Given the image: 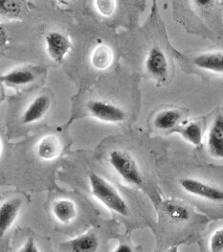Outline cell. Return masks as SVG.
<instances>
[{"label": "cell", "instance_id": "obj_22", "mask_svg": "<svg viewBox=\"0 0 223 252\" xmlns=\"http://www.w3.org/2000/svg\"><path fill=\"white\" fill-rule=\"evenodd\" d=\"M20 252H38L39 250L37 249V246L35 243V241L32 238H29L25 244L22 246L19 250Z\"/></svg>", "mask_w": 223, "mask_h": 252}, {"label": "cell", "instance_id": "obj_19", "mask_svg": "<svg viewBox=\"0 0 223 252\" xmlns=\"http://www.w3.org/2000/svg\"><path fill=\"white\" fill-rule=\"evenodd\" d=\"M0 12L4 17H18L21 13L20 2L19 0H0Z\"/></svg>", "mask_w": 223, "mask_h": 252}, {"label": "cell", "instance_id": "obj_11", "mask_svg": "<svg viewBox=\"0 0 223 252\" xmlns=\"http://www.w3.org/2000/svg\"><path fill=\"white\" fill-rule=\"evenodd\" d=\"M194 64L206 71L223 74V52H210L198 55L193 60Z\"/></svg>", "mask_w": 223, "mask_h": 252}, {"label": "cell", "instance_id": "obj_15", "mask_svg": "<svg viewBox=\"0 0 223 252\" xmlns=\"http://www.w3.org/2000/svg\"><path fill=\"white\" fill-rule=\"evenodd\" d=\"M113 53L107 45H100L95 48L91 55V63L96 69L105 70L112 65Z\"/></svg>", "mask_w": 223, "mask_h": 252}, {"label": "cell", "instance_id": "obj_23", "mask_svg": "<svg viewBox=\"0 0 223 252\" xmlns=\"http://www.w3.org/2000/svg\"><path fill=\"white\" fill-rule=\"evenodd\" d=\"M193 2L195 5V7H197L198 9L205 10L212 7L215 0H193Z\"/></svg>", "mask_w": 223, "mask_h": 252}, {"label": "cell", "instance_id": "obj_12", "mask_svg": "<svg viewBox=\"0 0 223 252\" xmlns=\"http://www.w3.org/2000/svg\"><path fill=\"white\" fill-rule=\"evenodd\" d=\"M52 212L56 220L64 224L71 223L78 215L74 201L69 198H59L52 205Z\"/></svg>", "mask_w": 223, "mask_h": 252}, {"label": "cell", "instance_id": "obj_10", "mask_svg": "<svg viewBox=\"0 0 223 252\" xmlns=\"http://www.w3.org/2000/svg\"><path fill=\"white\" fill-rule=\"evenodd\" d=\"M61 142L56 135H46L37 145V157L46 161L56 159L61 153Z\"/></svg>", "mask_w": 223, "mask_h": 252}, {"label": "cell", "instance_id": "obj_6", "mask_svg": "<svg viewBox=\"0 0 223 252\" xmlns=\"http://www.w3.org/2000/svg\"><path fill=\"white\" fill-rule=\"evenodd\" d=\"M47 53L56 63H62L71 49V41L65 34L52 31L45 36Z\"/></svg>", "mask_w": 223, "mask_h": 252}, {"label": "cell", "instance_id": "obj_14", "mask_svg": "<svg viewBox=\"0 0 223 252\" xmlns=\"http://www.w3.org/2000/svg\"><path fill=\"white\" fill-rule=\"evenodd\" d=\"M181 119V113L177 109H165L154 118L153 124L160 130H169L176 126Z\"/></svg>", "mask_w": 223, "mask_h": 252}, {"label": "cell", "instance_id": "obj_7", "mask_svg": "<svg viewBox=\"0 0 223 252\" xmlns=\"http://www.w3.org/2000/svg\"><path fill=\"white\" fill-rule=\"evenodd\" d=\"M207 149L210 156L223 159V116L219 115L214 120L207 137Z\"/></svg>", "mask_w": 223, "mask_h": 252}, {"label": "cell", "instance_id": "obj_17", "mask_svg": "<svg viewBox=\"0 0 223 252\" xmlns=\"http://www.w3.org/2000/svg\"><path fill=\"white\" fill-rule=\"evenodd\" d=\"M179 132L191 144L198 147L202 143V128L197 122H191L182 127Z\"/></svg>", "mask_w": 223, "mask_h": 252}, {"label": "cell", "instance_id": "obj_9", "mask_svg": "<svg viewBox=\"0 0 223 252\" xmlns=\"http://www.w3.org/2000/svg\"><path fill=\"white\" fill-rule=\"evenodd\" d=\"M21 205H22V200L18 198L8 199L1 204V207H0V237L1 238L13 225L14 221L16 220L19 211L21 209Z\"/></svg>", "mask_w": 223, "mask_h": 252}, {"label": "cell", "instance_id": "obj_8", "mask_svg": "<svg viewBox=\"0 0 223 252\" xmlns=\"http://www.w3.org/2000/svg\"><path fill=\"white\" fill-rule=\"evenodd\" d=\"M51 101L47 95H39L36 97L26 108L22 115L23 124H33L41 120L50 108Z\"/></svg>", "mask_w": 223, "mask_h": 252}, {"label": "cell", "instance_id": "obj_5", "mask_svg": "<svg viewBox=\"0 0 223 252\" xmlns=\"http://www.w3.org/2000/svg\"><path fill=\"white\" fill-rule=\"evenodd\" d=\"M145 68L149 76L158 82L166 81L168 74V63L167 56L160 47L153 46L149 49L145 61Z\"/></svg>", "mask_w": 223, "mask_h": 252}, {"label": "cell", "instance_id": "obj_1", "mask_svg": "<svg viewBox=\"0 0 223 252\" xmlns=\"http://www.w3.org/2000/svg\"><path fill=\"white\" fill-rule=\"evenodd\" d=\"M89 184L94 197L100 200L107 208L122 216L128 215L129 206L126 200L108 180L98 174L90 173Z\"/></svg>", "mask_w": 223, "mask_h": 252}, {"label": "cell", "instance_id": "obj_16", "mask_svg": "<svg viewBox=\"0 0 223 252\" xmlns=\"http://www.w3.org/2000/svg\"><path fill=\"white\" fill-rule=\"evenodd\" d=\"M99 246L96 236L89 232L86 234L77 237L69 243V247L72 252H93L97 251Z\"/></svg>", "mask_w": 223, "mask_h": 252}, {"label": "cell", "instance_id": "obj_21", "mask_svg": "<svg viewBox=\"0 0 223 252\" xmlns=\"http://www.w3.org/2000/svg\"><path fill=\"white\" fill-rule=\"evenodd\" d=\"M96 6L103 16L110 17L115 10V0H96Z\"/></svg>", "mask_w": 223, "mask_h": 252}, {"label": "cell", "instance_id": "obj_13", "mask_svg": "<svg viewBox=\"0 0 223 252\" xmlns=\"http://www.w3.org/2000/svg\"><path fill=\"white\" fill-rule=\"evenodd\" d=\"M36 75L29 69H14L1 75V83L9 87H19L32 84L36 80Z\"/></svg>", "mask_w": 223, "mask_h": 252}, {"label": "cell", "instance_id": "obj_20", "mask_svg": "<svg viewBox=\"0 0 223 252\" xmlns=\"http://www.w3.org/2000/svg\"><path fill=\"white\" fill-rule=\"evenodd\" d=\"M210 252H223V227L214 231L209 242Z\"/></svg>", "mask_w": 223, "mask_h": 252}, {"label": "cell", "instance_id": "obj_25", "mask_svg": "<svg viewBox=\"0 0 223 252\" xmlns=\"http://www.w3.org/2000/svg\"><path fill=\"white\" fill-rule=\"evenodd\" d=\"M70 1H75V0H70Z\"/></svg>", "mask_w": 223, "mask_h": 252}, {"label": "cell", "instance_id": "obj_4", "mask_svg": "<svg viewBox=\"0 0 223 252\" xmlns=\"http://www.w3.org/2000/svg\"><path fill=\"white\" fill-rule=\"evenodd\" d=\"M87 108L94 118L103 122L120 123L126 119L124 109L109 102L95 100L88 104Z\"/></svg>", "mask_w": 223, "mask_h": 252}, {"label": "cell", "instance_id": "obj_24", "mask_svg": "<svg viewBox=\"0 0 223 252\" xmlns=\"http://www.w3.org/2000/svg\"><path fill=\"white\" fill-rule=\"evenodd\" d=\"M115 252H133V250L130 248L129 245L127 244H121L118 246L117 249L114 250Z\"/></svg>", "mask_w": 223, "mask_h": 252}, {"label": "cell", "instance_id": "obj_2", "mask_svg": "<svg viewBox=\"0 0 223 252\" xmlns=\"http://www.w3.org/2000/svg\"><path fill=\"white\" fill-rule=\"evenodd\" d=\"M110 163L115 172L128 183L141 186L144 183L138 165L130 155L114 150L110 154Z\"/></svg>", "mask_w": 223, "mask_h": 252}, {"label": "cell", "instance_id": "obj_3", "mask_svg": "<svg viewBox=\"0 0 223 252\" xmlns=\"http://www.w3.org/2000/svg\"><path fill=\"white\" fill-rule=\"evenodd\" d=\"M180 186L188 194L213 202H223V190L202 180L186 178L180 180Z\"/></svg>", "mask_w": 223, "mask_h": 252}, {"label": "cell", "instance_id": "obj_18", "mask_svg": "<svg viewBox=\"0 0 223 252\" xmlns=\"http://www.w3.org/2000/svg\"><path fill=\"white\" fill-rule=\"evenodd\" d=\"M165 210L168 216L177 221L187 220L191 216L190 210L187 208L186 206H183L181 204H178L172 201H167L165 203Z\"/></svg>", "mask_w": 223, "mask_h": 252}]
</instances>
